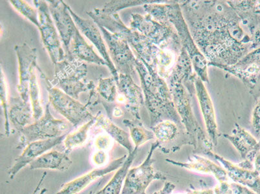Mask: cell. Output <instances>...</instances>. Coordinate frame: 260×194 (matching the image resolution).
<instances>
[{
    "label": "cell",
    "mask_w": 260,
    "mask_h": 194,
    "mask_svg": "<svg viewBox=\"0 0 260 194\" xmlns=\"http://www.w3.org/2000/svg\"><path fill=\"white\" fill-rule=\"evenodd\" d=\"M117 83L113 78L99 79L96 87L99 96L108 103H113L117 100Z\"/></svg>",
    "instance_id": "26"
},
{
    "label": "cell",
    "mask_w": 260,
    "mask_h": 194,
    "mask_svg": "<svg viewBox=\"0 0 260 194\" xmlns=\"http://www.w3.org/2000/svg\"><path fill=\"white\" fill-rule=\"evenodd\" d=\"M117 86L119 94L124 97L125 107L137 119H140L139 108L143 104L140 87L135 84L131 76L124 74H119Z\"/></svg>",
    "instance_id": "14"
},
{
    "label": "cell",
    "mask_w": 260,
    "mask_h": 194,
    "mask_svg": "<svg viewBox=\"0 0 260 194\" xmlns=\"http://www.w3.org/2000/svg\"><path fill=\"white\" fill-rule=\"evenodd\" d=\"M39 72L42 79L44 80L45 86L49 94V103L60 113L73 127L84 124L94 117L89 112L86 105L77 99L68 95L60 89L53 86L52 83L47 79L46 75L39 68Z\"/></svg>",
    "instance_id": "2"
},
{
    "label": "cell",
    "mask_w": 260,
    "mask_h": 194,
    "mask_svg": "<svg viewBox=\"0 0 260 194\" xmlns=\"http://www.w3.org/2000/svg\"><path fill=\"white\" fill-rule=\"evenodd\" d=\"M224 137L231 142L243 160L245 159L249 153L256 157L257 153L260 151L258 142L256 139L249 132L238 125L233 131V136L224 135Z\"/></svg>",
    "instance_id": "18"
},
{
    "label": "cell",
    "mask_w": 260,
    "mask_h": 194,
    "mask_svg": "<svg viewBox=\"0 0 260 194\" xmlns=\"http://www.w3.org/2000/svg\"><path fill=\"white\" fill-rule=\"evenodd\" d=\"M252 42V48H260V27L253 35Z\"/></svg>",
    "instance_id": "36"
},
{
    "label": "cell",
    "mask_w": 260,
    "mask_h": 194,
    "mask_svg": "<svg viewBox=\"0 0 260 194\" xmlns=\"http://www.w3.org/2000/svg\"><path fill=\"white\" fill-rule=\"evenodd\" d=\"M94 124L95 117L82 125L77 131L68 134L63 141L64 152L69 154L75 148L83 145L86 142L89 130Z\"/></svg>",
    "instance_id": "21"
},
{
    "label": "cell",
    "mask_w": 260,
    "mask_h": 194,
    "mask_svg": "<svg viewBox=\"0 0 260 194\" xmlns=\"http://www.w3.org/2000/svg\"><path fill=\"white\" fill-rule=\"evenodd\" d=\"M213 157L223 166L228 172L229 178L235 183L247 187L257 194H260V175L256 170L242 169L238 165L225 159L221 156L214 153Z\"/></svg>",
    "instance_id": "12"
},
{
    "label": "cell",
    "mask_w": 260,
    "mask_h": 194,
    "mask_svg": "<svg viewBox=\"0 0 260 194\" xmlns=\"http://www.w3.org/2000/svg\"><path fill=\"white\" fill-rule=\"evenodd\" d=\"M254 170H256L257 172H260V151L257 153V154L255 157L254 162Z\"/></svg>",
    "instance_id": "39"
},
{
    "label": "cell",
    "mask_w": 260,
    "mask_h": 194,
    "mask_svg": "<svg viewBox=\"0 0 260 194\" xmlns=\"http://www.w3.org/2000/svg\"><path fill=\"white\" fill-rule=\"evenodd\" d=\"M259 175H260V172H259Z\"/></svg>",
    "instance_id": "45"
},
{
    "label": "cell",
    "mask_w": 260,
    "mask_h": 194,
    "mask_svg": "<svg viewBox=\"0 0 260 194\" xmlns=\"http://www.w3.org/2000/svg\"><path fill=\"white\" fill-rule=\"evenodd\" d=\"M166 161L190 171L213 175L219 183L229 181V178L225 169L208 158L200 155H193L189 158L188 162L176 161L171 159H166Z\"/></svg>",
    "instance_id": "13"
},
{
    "label": "cell",
    "mask_w": 260,
    "mask_h": 194,
    "mask_svg": "<svg viewBox=\"0 0 260 194\" xmlns=\"http://www.w3.org/2000/svg\"><path fill=\"white\" fill-rule=\"evenodd\" d=\"M47 175V172H45L44 174L42 175V178L40 179L39 183H38L36 188L35 189V190L33 191L32 194H46L47 191V189L44 188L42 189V190H40V186H41L42 184L43 183V181H44L45 177H46Z\"/></svg>",
    "instance_id": "35"
},
{
    "label": "cell",
    "mask_w": 260,
    "mask_h": 194,
    "mask_svg": "<svg viewBox=\"0 0 260 194\" xmlns=\"http://www.w3.org/2000/svg\"><path fill=\"white\" fill-rule=\"evenodd\" d=\"M68 134L57 138L35 141L28 144L23 149L22 154L16 157L14 165L9 169L8 174L10 179H13L16 175L26 166L30 165L37 158L62 143Z\"/></svg>",
    "instance_id": "10"
},
{
    "label": "cell",
    "mask_w": 260,
    "mask_h": 194,
    "mask_svg": "<svg viewBox=\"0 0 260 194\" xmlns=\"http://www.w3.org/2000/svg\"><path fill=\"white\" fill-rule=\"evenodd\" d=\"M257 2H258V3H257L256 13L260 15V1Z\"/></svg>",
    "instance_id": "42"
},
{
    "label": "cell",
    "mask_w": 260,
    "mask_h": 194,
    "mask_svg": "<svg viewBox=\"0 0 260 194\" xmlns=\"http://www.w3.org/2000/svg\"><path fill=\"white\" fill-rule=\"evenodd\" d=\"M89 194H101V190L96 191V192H94V191H90V192H89Z\"/></svg>",
    "instance_id": "43"
},
{
    "label": "cell",
    "mask_w": 260,
    "mask_h": 194,
    "mask_svg": "<svg viewBox=\"0 0 260 194\" xmlns=\"http://www.w3.org/2000/svg\"><path fill=\"white\" fill-rule=\"evenodd\" d=\"M153 133L160 144L172 143L177 138L179 135L178 127L174 122L163 121L152 127Z\"/></svg>",
    "instance_id": "24"
},
{
    "label": "cell",
    "mask_w": 260,
    "mask_h": 194,
    "mask_svg": "<svg viewBox=\"0 0 260 194\" xmlns=\"http://www.w3.org/2000/svg\"><path fill=\"white\" fill-rule=\"evenodd\" d=\"M258 146H259V148H260V140L258 142Z\"/></svg>",
    "instance_id": "44"
},
{
    "label": "cell",
    "mask_w": 260,
    "mask_h": 194,
    "mask_svg": "<svg viewBox=\"0 0 260 194\" xmlns=\"http://www.w3.org/2000/svg\"><path fill=\"white\" fill-rule=\"evenodd\" d=\"M112 113L113 117H122L123 114H124V112H122L121 109H120L119 107H118V106L113 108Z\"/></svg>",
    "instance_id": "40"
},
{
    "label": "cell",
    "mask_w": 260,
    "mask_h": 194,
    "mask_svg": "<svg viewBox=\"0 0 260 194\" xmlns=\"http://www.w3.org/2000/svg\"><path fill=\"white\" fill-rule=\"evenodd\" d=\"M214 191L215 194H257L242 184L229 181L219 183L215 187Z\"/></svg>",
    "instance_id": "28"
},
{
    "label": "cell",
    "mask_w": 260,
    "mask_h": 194,
    "mask_svg": "<svg viewBox=\"0 0 260 194\" xmlns=\"http://www.w3.org/2000/svg\"><path fill=\"white\" fill-rule=\"evenodd\" d=\"M112 139L108 134L100 135L94 141V146L98 150L108 151L112 147Z\"/></svg>",
    "instance_id": "30"
},
{
    "label": "cell",
    "mask_w": 260,
    "mask_h": 194,
    "mask_svg": "<svg viewBox=\"0 0 260 194\" xmlns=\"http://www.w3.org/2000/svg\"><path fill=\"white\" fill-rule=\"evenodd\" d=\"M73 125L64 120L56 119L51 115L49 104L46 106L44 114L39 120L26 126L20 133L17 149H24L32 142L57 138L69 134Z\"/></svg>",
    "instance_id": "3"
},
{
    "label": "cell",
    "mask_w": 260,
    "mask_h": 194,
    "mask_svg": "<svg viewBox=\"0 0 260 194\" xmlns=\"http://www.w3.org/2000/svg\"><path fill=\"white\" fill-rule=\"evenodd\" d=\"M39 11L40 27L42 42L46 47L52 62L54 64L66 58L64 49L61 46L60 38L54 25L49 11L48 4L46 1H33Z\"/></svg>",
    "instance_id": "5"
},
{
    "label": "cell",
    "mask_w": 260,
    "mask_h": 194,
    "mask_svg": "<svg viewBox=\"0 0 260 194\" xmlns=\"http://www.w3.org/2000/svg\"><path fill=\"white\" fill-rule=\"evenodd\" d=\"M138 148L135 147L132 153H128L126 160L120 169L117 170L114 176L109 183L104 187L101 190V194H120L122 190L123 183L126 179L127 172L129 168L133 163L137 153H138Z\"/></svg>",
    "instance_id": "20"
},
{
    "label": "cell",
    "mask_w": 260,
    "mask_h": 194,
    "mask_svg": "<svg viewBox=\"0 0 260 194\" xmlns=\"http://www.w3.org/2000/svg\"><path fill=\"white\" fill-rule=\"evenodd\" d=\"M49 11L62 42L66 58L70 56V45L78 27L68 10L67 4L60 0H48Z\"/></svg>",
    "instance_id": "7"
},
{
    "label": "cell",
    "mask_w": 260,
    "mask_h": 194,
    "mask_svg": "<svg viewBox=\"0 0 260 194\" xmlns=\"http://www.w3.org/2000/svg\"><path fill=\"white\" fill-rule=\"evenodd\" d=\"M127 157L126 155H123L122 157L113 160L107 167L93 170L83 176L63 184L60 190L56 194H78L81 192L96 180L120 169L124 164Z\"/></svg>",
    "instance_id": "11"
},
{
    "label": "cell",
    "mask_w": 260,
    "mask_h": 194,
    "mask_svg": "<svg viewBox=\"0 0 260 194\" xmlns=\"http://www.w3.org/2000/svg\"><path fill=\"white\" fill-rule=\"evenodd\" d=\"M95 117V126L101 127L105 130L109 136L119 143L120 145L126 149L128 153L134 151L133 144L130 141V136L124 130L120 128L112 122V120L106 117L101 112H99Z\"/></svg>",
    "instance_id": "19"
},
{
    "label": "cell",
    "mask_w": 260,
    "mask_h": 194,
    "mask_svg": "<svg viewBox=\"0 0 260 194\" xmlns=\"http://www.w3.org/2000/svg\"><path fill=\"white\" fill-rule=\"evenodd\" d=\"M186 194H215L214 191L212 189L203 190H189Z\"/></svg>",
    "instance_id": "38"
},
{
    "label": "cell",
    "mask_w": 260,
    "mask_h": 194,
    "mask_svg": "<svg viewBox=\"0 0 260 194\" xmlns=\"http://www.w3.org/2000/svg\"><path fill=\"white\" fill-rule=\"evenodd\" d=\"M238 166L239 167L242 168V169H243L254 170V163L248 161V160H243V161L241 162Z\"/></svg>",
    "instance_id": "37"
},
{
    "label": "cell",
    "mask_w": 260,
    "mask_h": 194,
    "mask_svg": "<svg viewBox=\"0 0 260 194\" xmlns=\"http://www.w3.org/2000/svg\"><path fill=\"white\" fill-rule=\"evenodd\" d=\"M252 124L255 134L260 137V101L253 112Z\"/></svg>",
    "instance_id": "32"
},
{
    "label": "cell",
    "mask_w": 260,
    "mask_h": 194,
    "mask_svg": "<svg viewBox=\"0 0 260 194\" xmlns=\"http://www.w3.org/2000/svg\"><path fill=\"white\" fill-rule=\"evenodd\" d=\"M70 51V57L66 58L69 60L75 58L77 60L87 61L94 64L107 66V63L104 59L100 57L94 51L93 46L87 43L86 40L82 37L79 29L71 42Z\"/></svg>",
    "instance_id": "16"
},
{
    "label": "cell",
    "mask_w": 260,
    "mask_h": 194,
    "mask_svg": "<svg viewBox=\"0 0 260 194\" xmlns=\"http://www.w3.org/2000/svg\"><path fill=\"white\" fill-rule=\"evenodd\" d=\"M123 124L128 127L130 137L137 148H139L146 142L154 138V134L146 130L140 122L124 119L123 120Z\"/></svg>",
    "instance_id": "22"
},
{
    "label": "cell",
    "mask_w": 260,
    "mask_h": 194,
    "mask_svg": "<svg viewBox=\"0 0 260 194\" xmlns=\"http://www.w3.org/2000/svg\"><path fill=\"white\" fill-rule=\"evenodd\" d=\"M159 146L157 141L153 143L143 163L129 170L120 194H146V191L152 182L155 180H167L164 174L155 171L153 167L155 161L153 158V152Z\"/></svg>",
    "instance_id": "4"
},
{
    "label": "cell",
    "mask_w": 260,
    "mask_h": 194,
    "mask_svg": "<svg viewBox=\"0 0 260 194\" xmlns=\"http://www.w3.org/2000/svg\"><path fill=\"white\" fill-rule=\"evenodd\" d=\"M10 3L18 13L39 28V11L37 8H32L27 2L22 0H11Z\"/></svg>",
    "instance_id": "27"
},
{
    "label": "cell",
    "mask_w": 260,
    "mask_h": 194,
    "mask_svg": "<svg viewBox=\"0 0 260 194\" xmlns=\"http://www.w3.org/2000/svg\"><path fill=\"white\" fill-rule=\"evenodd\" d=\"M246 64L254 63L260 68V48L256 49L247 56L245 60Z\"/></svg>",
    "instance_id": "33"
},
{
    "label": "cell",
    "mask_w": 260,
    "mask_h": 194,
    "mask_svg": "<svg viewBox=\"0 0 260 194\" xmlns=\"http://www.w3.org/2000/svg\"><path fill=\"white\" fill-rule=\"evenodd\" d=\"M1 77H0V99H1V105L4 113L5 117V133L7 137H9L11 134L10 123L9 119V86L8 79L5 75L3 69L1 68Z\"/></svg>",
    "instance_id": "25"
},
{
    "label": "cell",
    "mask_w": 260,
    "mask_h": 194,
    "mask_svg": "<svg viewBox=\"0 0 260 194\" xmlns=\"http://www.w3.org/2000/svg\"><path fill=\"white\" fill-rule=\"evenodd\" d=\"M87 66L84 61L66 58L54 64V78L58 88L75 99L80 93L96 89L93 80L87 82Z\"/></svg>",
    "instance_id": "1"
},
{
    "label": "cell",
    "mask_w": 260,
    "mask_h": 194,
    "mask_svg": "<svg viewBox=\"0 0 260 194\" xmlns=\"http://www.w3.org/2000/svg\"><path fill=\"white\" fill-rule=\"evenodd\" d=\"M108 151L98 150L94 153L92 159L94 165L102 167L108 163Z\"/></svg>",
    "instance_id": "31"
},
{
    "label": "cell",
    "mask_w": 260,
    "mask_h": 194,
    "mask_svg": "<svg viewBox=\"0 0 260 194\" xmlns=\"http://www.w3.org/2000/svg\"><path fill=\"white\" fill-rule=\"evenodd\" d=\"M67 8L73 20H74L78 29L82 33L85 37H86L87 39L98 49L102 58L107 63V67L112 73L113 79H115L116 83H118L119 79V73L116 70L115 66L113 64L112 59H111L110 53H108L107 47L105 44V39L103 37V34H101L99 26L94 23L93 20L80 17L79 16H78L76 13L73 11L68 4Z\"/></svg>",
    "instance_id": "8"
},
{
    "label": "cell",
    "mask_w": 260,
    "mask_h": 194,
    "mask_svg": "<svg viewBox=\"0 0 260 194\" xmlns=\"http://www.w3.org/2000/svg\"><path fill=\"white\" fill-rule=\"evenodd\" d=\"M176 188V185L170 181L165 182V185L160 190L153 194H172Z\"/></svg>",
    "instance_id": "34"
},
{
    "label": "cell",
    "mask_w": 260,
    "mask_h": 194,
    "mask_svg": "<svg viewBox=\"0 0 260 194\" xmlns=\"http://www.w3.org/2000/svg\"><path fill=\"white\" fill-rule=\"evenodd\" d=\"M257 84H259L258 86H257V98H260V77L258 79V81H257Z\"/></svg>",
    "instance_id": "41"
},
{
    "label": "cell",
    "mask_w": 260,
    "mask_h": 194,
    "mask_svg": "<svg viewBox=\"0 0 260 194\" xmlns=\"http://www.w3.org/2000/svg\"><path fill=\"white\" fill-rule=\"evenodd\" d=\"M9 119L19 132L32 124L31 103H26L20 96L11 97L9 101Z\"/></svg>",
    "instance_id": "15"
},
{
    "label": "cell",
    "mask_w": 260,
    "mask_h": 194,
    "mask_svg": "<svg viewBox=\"0 0 260 194\" xmlns=\"http://www.w3.org/2000/svg\"><path fill=\"white\" fill-rule=\"evenodd\" d=\"M143 2L138 1H126V0H113L107 2L103 8L99 9L98 11L101 13L104 14H116L117 11L122 10L124 8H129V7L137 6L142 4Z\"/></svg>",
    "instance_id": "29"
},
{
    "label": "cell",
    "mask_w": 260,
    "mask_h": 194,
    "mask_svg": "<svg viewBox=\"0 0 260 194\" xmlns=\"http://www.w3.org/2000/svg\"><path fill=\"white\" fill-rule=\"evenodd\" d=\"M72 163L68 153L52 150L35 159L29 167L31 170L48 169L65 172L70 169Z\"/></svg>",
    "instance_id": "17"
},
{
    "label": "cell",
    "mask_w": 260,
    "mask_h": 194,
    "mask_svg": "<svg viewBox=\"0 0 260 194\" xmlns=\"http://www.w3.org/2000/svg\"><path fill=\"white\" fill-rule=\"evenodd\" d=\"M39 68V66H37L33 70L29 83V98L32 108L33 118L35 122L39 120L44 114L41 99H40V86L37 79V70Z\"/></svg>",
    "instance_id": "23"
},
{
    "label": "cell",
    "mask_w": 260,
    "mask_h": 194,
    "mask_svg": "<svg viewBox=\"0 0 260 194\" xmlns=\"http://www.w3.org/2000/svg\"><path fill=\"white\" fill-rule=\"evenodd\" d=\"M15 51L18 60L19 83L17 89L23 101L29 102V83L33 70L37 66V49L27 44L16 45Z\"/></svg>",
    "instance_id": "9"
},
{
    "label": "cell",
    "mask_w": 260,
    "mask_h": 194,
    "mask_svg": "<svg viewBox=\"0 0 260 194\" xmlns=\"http://www.w3.org/2000/svg\"><path fill=\"white\" fill-rule=\"evenodd\" d=\"M108 47L111 59L119 74L134 75L137 60L130 49L128 42L122 35L113 34L99 27Z\"/></svg>",
    "instance_id": "6"
}]
</instances>
